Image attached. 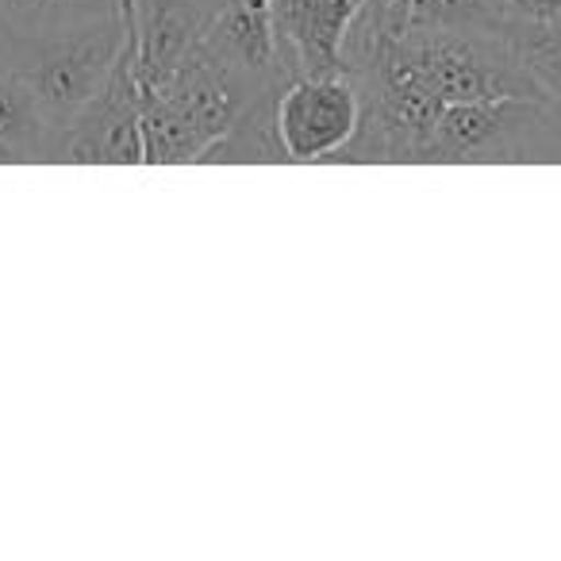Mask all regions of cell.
Returning <instances> with one entry per match:
<instances>
[{
    "mask_svg": "<svg viewBox=\"0 0 561 561\" xmlns=\"http://www.w3.org/2000/svg\"><path fill=\"white\" fill-rule=\"evenodd\" d=\"M273 124L289 162H335L362 127V93L346 70L297 73L277 89Z\"/></svg>",
    "mask_w": 561,
    "mask_h": 561,
    "instance_id": "cell-3",
    "label": "cell"
},
{
    "mask_svg": "<svg viewBox=\"0 0 561 561\" xmlns=\"http://www.w3.org/2000/svg\"><path fill=\"white\" fill-rule=\"evenodd\" d=\"M262 93L270 89H254L204 47H196L165 85L142 89L147 162H204V154L234 127L242 108Z\"/></svg>",
    "mask_w": 561,
    "mask_h": 561,
    "instance_id": "cell-1",
    "label": "cell"
},
{
    "mask_svg": "<svg viewBox=\"0 0 561 561\" xmlns=\"http://www.w3.org/2000/svg\"><path fill=\"white\" fill-rule=\"evenodd\" d=\"M492 9L515 24H558L561 0H492Z\"/></svg>",
    "mask_w": 561,
    "mask_h": 561,
    "instance_id": "cell-11",
    "label": "cell"
},
{
    "mask_svg": "<svg viewBox=\"0 0 561 561\" xmlns=\"http://www.w3.org/2000/svg\"><path fill=\"white\" fill-rule=\"evenodd\" d=\"M366 0H273L280 55L293 73L343 70V47Z\"/></svg>",
    "mask_w": 561,
    "mask_h": 561,
    "instance_id": "cell-6",
    "label": "cell"
},
{
    "mask_svg": "<svg viewBox=\"0 0 561 561\" xmlns=\"http://www.w3.org/2000/svg\"><path fill=\"white\" fill-rule=\"evenodd\" d=\"M127 39H131V16L124 9L119 16L96 20V24L73 27V32L50 35V39L20 43L0 58V66H9L24 81L27 93L50 116V124L66 135V127L104 85L116 58L124 55Z\"/></svg>",
    "mask_w": 561,
    "mask_h": 561,
    "instance_id": "cell-2",
    "label": "cell"
},
{
    "mask_svg": "<svg viewBox=\"0 0 561 561\" xmlns=\"http://www.w3.org/2000/svg\"><path fill=\"white\" fill-rule=\"evenodd\" d=\"M0 165H12V162H9V154H4V150H0Z\"/></svg>",
    "mask_w": 561,
    "mask_h": 561,
    "instance_id": "cell-12",
    "label": "cell"
},
{
    "mask_svg": "<svg viewBox=\"0 0 561 561\" xmlns=\"http://www.w3.org/2000/svg\"><path fill=\"white\" fill-rule=\"evenodd\" d=\"M404 27H435V32H489L500 35L507 20L492 9V0H400Z\"/></svg>",
    "mask_w": 561,
    "mask_h": 561,
    "instance_id": "cell-10",
    "label": "cell"
},
{
    "mask_svg": "<svg viewBox=\"0 0 561 561\" xmlns=\"http://www.w3.org/2000/svg\"><path fill=\"white\" fill-rule=\"evenodd\" d=\"M62 162L70 165H142V81L135 70V35L96 96L62 135Z\"/></svg>",
    "mask_w": 561,
    "mask_h": 561,
    "instance_id": "cell-4",
    "label": "cell"
},
{
    "mask_svg": "<svg viewBox=\"0 0 561 561\" xmlns=\"http://www.w3.org/2000/svg\"><path fill=\"white\" fill-rule=\"evenodd\" d=\"M273 101H277V89L254 96L231 131L204 154V162H289L280 150L277 124H273Z\"/></svg>",
    "mask_w": 561,
    "mask_h": 561,
    "instance_id": "cell-9",
    "label": "cell"
},
{
    "mask_svg": "<svg viewBox=\"0 0 561 561\" xmlns=\"http://www.w3.org/2000/svg\"><path fill=\"white\" fill-rule=\"evenodd\" d=\"M0 150L9 162H62V131L50 124L27 85L0 66Z\"/></svg>",
    "mask_w": 561,
    "mask_h": 561,
    "instance_id": "cell-8",
    "label": "cell"
},
{
    "mask_svg": "<svg viewBox=\"0 0 561 561\" xmlns=\"http://www.w3.org/2000/svg\"><path fill=\"white\" fill-rule=\"evenodd\" d=\"M127 0H0V58L20 43H39L96 20L119 16Z\"/></svg>",
    "mask_w": 561,
    "mask_h": 561,
    "instance_id": "cell-7",
    "label": "cell"
},
{
    "mask_svg": "<svg viewBox=\"0 0 561 561\" xmlns=\"http://www.w3.org/2000/svg\"><path fill=\"white\" fill-rule=\"evenodd\" d=\"M224 0H127L135 35V70L142 89H158L185 66L216 24Z\"/></svg>",
    "mask_w": 561,
    "mask_h": 561,
    "instance_id": "cell-5",
    "label": "cell"
}]
</instances>
